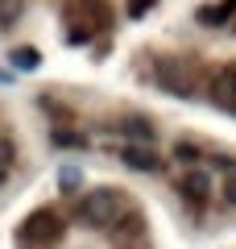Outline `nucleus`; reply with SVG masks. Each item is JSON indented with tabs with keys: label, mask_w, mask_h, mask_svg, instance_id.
Masks as SVG:
<instances>
[{
	"label": "nucleus",
	"mask_w": 236,
	"mask_h": 249,
	"mask_svg": "<svg viewBox=\"0 0 236 249\" xmlns=\"http://www.w3.org/2000/svg\"><path fill=\"white\" fill-rule=\"evenodd\" d=\"M67 37L70 42H87L91 34L108 29V0H67Z\"/></svg>",
	"instance_id": "f257e3e1"
},
{
	"label": "nucleus",
	"mask_w": 236,
	"mask_h": 249,
	"mask_svg": "<svg viewBox=\"0 0 236 249\" xmlns=\"http://www.w3.org/2000/svg\"><path fill=\"white\" fill-rule=\"evenodd\" d=\"M79 220L83 224H96V229H112V224L124 220V196L112 191V187H100L91 191L83 204H79Z\"/></svg>",
	"instance_id": "f03ea898"
},
{
	"label": "nucleus",
	"mask_w": 236,
	"mask_h": 249,
	"mask_svg": "<svg viewBox=\"0 0 236 249\" xmlns=\"http://www.w3.org/2000/svg\"><path fill=\"white\" fill-rule=\"evenodd\" d=\"M62 232H67V224H62V216L54 212V208H37V212H29L25 220H21V237H25L34 249L54 245Z\"/></svg>",
	"instance_id": "7ed1b4c3"
},
{
	"label": "nucleus",
	"mask_w": 236,
	"mask_h": 249,
	"mask_svg": "<svg viewBox=\"0 0 236 249\" xmlns=\"http://www.w3.org/2000/svg\"><path fill=\"white\" fill-rule=\"evenodd\" d=\"M178 196H183L186 204L203 208V204L211 199V178H207V175H199V170H191V175L178 178Z\"/></svg>",
	"instance_id": "20e7f679"
},
{
	"label": "nucleus",
	"mask_w": 236,
	"mask_h": 249,
	"mask_svg": "<svg viewBox=\"0 0 236 249\" xmlns=\"http://www.w3.org/2000/svg\"><path fill=\"white\" fill-rule=\"evenodd\" d=\"M120 162H124V166H133V170H157V166H162V158H157L149 145H137V142H129L120 150Z\"/></svg>",
	"instance_id": "39448f33"
},
{
	"label": "nucleus",
	"mask_w": 236,
	"mask_h": 249,
	"mask_svg": "<svg viewBox=\"0 0 236 249\" xmlns=\"http://www.w3.org/2000/svg\"><path fill=\"white\" fill-rule=\"evenodd\" d=\"M211 100L224 108H236V71H224L216 83H211Z\"/></svg>",
	"instance_id": "423d86ee"
},
{
	"label": "nucleus",
	"mask_w": 236,
	"mask_h": 249,
	"mask_svg": "<svg viewBox=\"0 0 236 249\" xmlns=\"http://www.w3.org/2000/svg\"><path fill=\"white\" fill-rule=\"evenodd\" d=\"M124 133H129V142L149 145V142H153V124H149L145 116H129V121H124Z\"/></svg>",
	"instance_id": "0eeeda50"
},
{
	"label": "nucleus",
	"mask_w": 236,
	"mask_h": 249,
	"mask_svg": "<svg viewBox=\"0 0 236 249\" xmlns=\"http://www.w3.org/2000/svg\"><path fill=\"white\" fill-rule=\"evenodd\" d=\"M79 183H83V170L79 166H62L58 170V191H75Z\"/></svg>",
	"instance_id": "6e6552de"
},
{
	"label": "nucleus",
	"mask_w": 236,
	"mask_h": 249,
	"mask_svg": "<svg viewBox=\"0 0 236 249\" xmlns=\"http://www.w3.org/2000/svg\"><path fill=\"white\" fill-rule=\"evenodd\" d=\"M17 17H21V0H0V25L4 29L17 25Z\"/></svg>",
	"instance_id": "1a4fd4ad"
},
{
	"label": "nucleus",
	"mask_w": 236,
	"mask_h": 249,
	"mask_svg": "<svg viewBox=\"0 0 236 249\" xmlns=\"http://www.w3.org/2000/svg\"><path fill=\"white\" fill-rule=\"evenodd\" d=\"M13 158H17V150H13V142H0V183H4V175H9Z\"/></svg>",
	"instance_id": "9d476101"
},
{
	"label": "nucleus",
	"mask_w": 236,
	"mask_h": 249,
	"mask_svg": "<svg viewBox=\"0 0 236 249\" xmlns=\"http://www.w3.org/2000/svg\"><path fill=\"white\" fill-rule=\"evenodd\" d=\"M13 62H17V67H25V71H34L42 58H37V50H17V54H13Z\"/></svg>",
	"instance_id": "9b49d317"
},
{
	"label": "nucleus",
	"mask_w": 236,
	"mask_h": 249,
	"mask_svg": "<svg viewBox=\"0 0 236 249\" xmlns=\"http://www.w3.org/2000/svg\"><path fill=\"white\" fill-rule=\"evenodd\" d=\"M174 158H183V162H199V145L178 142V145H174Z\"/></svg>",
	"instance_id": "f8f14e48"
},
{
	"label": "nucleus",
	"mask_w": 236,
	"mask_h": 249,
	"mask_svg": "<svg viewBox=\"0 0 236 249\" xmlns=\"http://www.w3.org/2000/svg\"><path fill=\"white\" fill-rule=\"evenodd\" d=\"M54 142L67 145V150H79V145H83V137H79V133H54Z\"/></svg>",
	"instance_id": "ddd939ff"
},
{
	"label": "nucleus",
	"mask_w": 236,
	"mask_h": 249,
	"mask_svg": "<svg viewBox=\"0 0 236 249\" xmlns=\"http://www.w3.org/2000/svg\"><path fill=\"white\" fill-rule=\"evenodd\" d=\"M224 199H228V204H236V175L224 178Z\"/></svg>",
	"instance_id": "4468645a"
},
{
	"label": "nucleus",
	"mask_w": 236,
	"mask_h": 249,
	"mask_svg": "<svg viewBox=\"0 0 236 249\" xmlns=\"http://www.w3.org/2000/svg\"><path fill=\"white\" fill-rule=\"evenodd\" d=\"M149 4H153V0H129V13H133V17H141Z\"/></svg>",
	"instance_id": "2eb2a0df"
},
{
	"label": "nucleus",
	"mask_w": 236,
	"mask_h": 249,
	"mask_svg": "<svg viewBox=\"0 0 236 249\" xmlns=\"http://www.w3.org/2000/svg\"><path fill=\"white\" fill-rule=\"evenodd\" d=\"M0 83H13V75H9V71H4V67H0Z\"/></svg>",
	"instance_id": "dca6fc26"
}]
</instances>
